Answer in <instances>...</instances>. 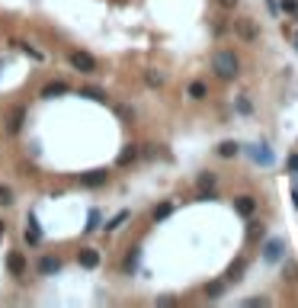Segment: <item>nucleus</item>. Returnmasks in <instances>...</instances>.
Wrapping results in <instances>:
<instances>
[{
	"label": "nucleus",
	"mask_w": 298,
	"mask_h": 308,
	"mask_svg": "<svg viewBox=\"0 0 298 308\" xmlns=\"http://www.w3.org/2000/svg\"><path fill=\"white\" fill-rule=\"evenodd\" d=\"M212 71H215V77H221V80H237L241 61H237V55L231 49H218L212 55Z\"/></svg>",
	"instance_id": "1"
},
{
	"label": "nucleus",
	"mask_w": 298,
	"mask_h": 308,
	"mask_svg": "<svg viewBox=\"0 0 298 308\" xmlns=\"http://www.w3.org/2000/svg\"><path fill=\"white\" fill-rule=\"evenodd\" d=\"M71 68L80 71V74H93L97 71V58L90 52H71Z\"/></svg>",
	"instance_id": "2"
},
{
	"label": "nucleus",
	"mask_w": 298,
	"mask_h": 308,
	"mask_svg": "<svg viewBox=\"0 0 298 308\" xmlns=\"http://www.w3.org/2000/svg\"><path fill=\"white\" fill-rule=\"evenodd\" d=\"M282 257H285V241L282 238H269L263 244V260H266V263H279Z\"/></svg>",
	"instance_id": "3"
},
{
	"label": "nucleus",
	"mask_w": 298,
	"mask_h": 308,
	"mask_svg": "<svg viewBox=\"0 0 298 308\" xmlns=\"http://www.w3.org/2000/svg\"><path fill=\"white\" fill-rule=\"evenodd\" d=\"M247 158L254 164H260V167H269L272 164V151L266 145H247Z\"/></svg>",
	"instance_id": "4"
},
{
	"label": "nucleus",
	"mask_w": 298,
	"mask_h": 308,
	"mask_svg": "<svg viewBox=\"0 0 298 308\" xmlns=\"http://www.w3.org/2000/svg\"><path fill=\"white\" fill-rule=\"evenodd\" d=\"M22 122H26V106H13L7 116V132L10 135H19L22 132Z\"/></svg>",
	"instance_id": "5"
},
{
	"label": "nucleus",
	"mask_w": 298,
	"mask_h": 308,
	"mask_svg": "<svg viewBox=\"0 0 298 308\" xmlns=\"http://www.w3.org/2000/svg\"><path fill=\"white\" fill-rule=\"evenodd\" d=\"M106 180H109V170H106V167H97V170L80 173V186H103Z\"/></svg>",
	"instance_id": "6"
},
{
	"label": "nucleus",
	"mask_w": 298,
	"mask_h": 308,
	"mask_svg": "<svg viewBox=\"0 0 298 308\" xmlns=\"http://www.w3.org/2000/svg\"><path fill=\"white\" fill-rule=\"evenodd\" d=\"M234 32L241 35L244 42H254L257 35H260V29H257V23H254V19H237V23H234Z\"/></svg>",
	"instance_id": "7"
},
{
	"label": "nucleus",
	"mask_w": 298,
	"mask_h": 308,
	"mask_svg": "<svg viewBox=\"0 0 298 308\" xmlns=\"http://www.w3.org/2000/svg\"><path fill=\"white\" fill-rule=\"evenodd\" d=\"M7 270H10V276H22L26 273V257H22L19 251H13V254H7Z\"/></svg>",
	"instance_id": "8"
},
{
	"label": "nucleus",
	"mask_w": 298,
	"mask_h": 308,
	"mask_svg": "<svg viewBox=\"0 0 298 308\" xmlns=\"http://www.w3.org/2000/svg\"><path fill=\"white\" fill-rule=\"evenodd\" d=\"M234 209H237V215L254 218V212H257V199H254V196H237V199H234Z\"/></svg>",
	"instance_id": "9"
},
{
	"label": "nucleus",
	"mask_w": 298,
	"mask_h": 308,
	"mask_svg": "<svg viewBox=\"0 0 298 308\" xmlns=\"http://www.w3.org/2000/svg\"><path fill=\"white\" fill-rule=\"evenodd\" d=\"M35 270H39L42 276H52V273H58V270H61V257H55V254L42 257L39 263H35Z\"/></svg>",
	"instance_id": "10"
},
{
	"label": "nucleus",
	"mask_w": 298,
	"mask_h": 308,
	"mask_svg": "<svg viewBox=\"0 0 298 308\" xmlns=\"http://www.w3.org/2000/svg\"><path fill=\"white\" fill-rule=\"evenodd\" d=\"M77 263L83 270H97L100 267V251H93V247H83V251L77 254Z\"/></svg>",
	"instance_id": "11"
},
{
	"label": "nucleus",
	"mask_w": 298,
	"mask_h": 308,
	"mask_svg": "<svg viewBox=\"0 0 298 308\" xmlns=\"http://www.w3.org/2000/svg\"><path fill=\"white\" fill-rule=\"evenodd\" d=\"M22 238H26L29 247H35V244L42 241V231H39V222H35V215L26 218V231H22Z\"/></svg>",
	"instance_id": "12"
},
{
	"label": "nucleus",
	"mask_w": 298,
	"mask_h": 308,
	"mask_svg": "<svg viewBox=\"0 0 298 308\" xmlns=\"http://www.w3.org/2000/svg\"><path fill=\"white\" fill-rule=\"evenodd\" d=\"M71 87L64 84V80H55V84H45L42 87V100H52V97H64Z\"/></svg>",
	"instance_id": "13"
},
{
	"label": "nucleus",
	"mask_w": 298,
	"mask_h": 308,
	"mask_svg": "<svg viewBox=\"0 0 298 308\" xmlns=\"http://www.w3.org/2000/svg\"><path fill=\"white\" fill-rule=\"evenodd\" d=\"M196 186L202 189V196H212V189H215V173H212V170L199 173V177H196Z\"/></svg>",
	"instance_id": "14"
},
{
	"label": "nucleus",
	"mask_w": 298,
	"mask_h": 308,
	"mask_svg": "<svg viewBox=\"0 0 298 308\" xmlns=\"http://www.w3.org/2000/svg\"><path fill=\"white\" fill-rule=\"evenodd\" d=\"M135 161H138V145H125V148H122V154L116 158L119 167H128V164H135Z\"/></svg>",
	"instance_id": "15"
},
{
	"label": "nucleus",
	"mask_w": 298,
	"mask_h": 308,
	"mask_svg": "<svg viewBox=\"0 0 298 308\" xmlns=\"http://www.w3.org/2000/svg\"><path fill=\"white\" fill-rule=\"evenodd\" d=\"M237 151H241V145H237V141H221V145H218V158L231 161V158H237Z\"/></svg>",
	"instance_id": "16"
},
{
	"label": "nucleus",
	"mask_w": 298,
	"mask_h": 308,
	"mask_svg": "<svg viewBox=\"0 0 298 308\" xmlns=\"http://www.w3.org/2000/svg\"><path fill=\"white\" fill-rule=\"evenodd\" d=\"M244 267H247L244 260H234V263L228 267V273H224V282H237V279L244 276Z\"/></svg>",
	"instance_id": "17"
},
{
	"label": "nucleus",
	"mask_w": 298,
	"mask_h": 308,
	"mask_svg": "<svg viewBox=\"0 0 298 308\" xmlns=\"http://www.w3.org/2000/svg\"><path fill=\"white\" fill-rule=\"evenodd\" d=\"M263 231H266V228H263L260 222H250V225H247V241H250V244L260 241V238H263Z\"/></svg>",
	"instance_id": "18"
},
{
	"label": "nucleus",
	"mask_w": 298,
	"mask_h": 308,
	"mask_svg": "<svg viewBox=\"0 0 298 308\" xmlns=\"http://www.w3.org/2000/svg\"><path fill=\"white\" fill-rule=\"evenodd\" d=\"M170 212H173V203H161L157 209L151 212V218H154V222H164L167 215H170Z\"/></svg>",
	"instance_id": "19"
},
{
	"label": "nucleus",
	"mask_w": 298,
	"mask_h": 308,
	"mask_svg": "<svg viewBox=\"0 0 298 308\" xmlns=\"http://www.w3.org/2000/svg\"><path fill=\"white\" fill-rule=\"evenodd\" d=\"M205 84H202V80H193V84H189V97H193V100H205Z\"/></svg>",
	"instance_id": "20"
},
{
	"label": "nucleus",
	"mask_w": 298,
	"mask_h": 308,
	"mask_svg": "<svg viewBox=\"0 0 298 308\" xmlns=\"http://www.w3.org/2000/svg\"><path fill=\"white\" fill-rule=\"evenodd\" d=\"M279 10L289 16H298V0H279Z\"/></svg>",
	"instance_id": "21"
},
{
	"label": "nucleus",
	"mask_w": 298,
	"mask_h": 308,
	"mask_svg": "<svg viewBox=\"0 0 298 308\" xmlns=\"http://www.w3.org/2000/svg\"><path fill=\"white\" fill-rule=\"evenodd\" d=\"M237 113H241V116H250V113H254V103H250V100L244 97V93L237 97Z\"/></svg>",
	"instance_id": "22"
},
{
	"label": "nucleus",
	"mask_w": 298,
	"mask_h": 308,
	"mask_svg": "<svg viewBox=\"0 0 298 308\" xmlns=\"http://www.w3.org/2000/svg\"><path fill=\"white\" fill-rule=\"evenodd\" d=\"M221 292H224V279H215V282H212V286L205 289V295H209V299H218Z\"/></svg>",
	"instance_id": "23"
},
{
	"label": "nucleus",
	"mask_w": 298,
	"mask_h": 308,
	"mask_svg": "<svg viewBox=\"0 0 298 308\" xmlns=\"http://www.w3.org/2000/svg\"><path fill=\"white\" fill-rule=\"evenodd\" d=\"M0 206H13V189H10V186H0Z\"/></svg>",
	"instance_id": "24"
},
{
	"label": "nucleus",
	"mask_w": 298,
	"mask_h": 308,
	"mask_svg": "<svg viewBox=\"0 0 298 308\" xmlns=\"http://www.w3.org/2000/svg\"><path fill=\"white\" fill-rule=\"evenodd\" d=\"M80 97H90V100H106V93H103V90H97V87H83V90H80Z\"/></svg>",
	"instance_id": "25"
},
{
	"label": "nucleus",
	"mask_w": 298,
	"mask_h": 308,
	"mask_svg": "<svg viewBox=\"0 0 298 308\" xmlns=\"http://www.w3.org/2000/svg\"><path fill=\"white\" fill-rule=\"evenodd\" d=\"M125 218H128V212H119L116 218H109V222H106V231H116V228H119V225H122Z\"/></svg>",
	"instance_id": "26"
},
{
	"label": "nucleus",
	"mask_w": 298,
	"mask_h": 308,
	"mask_svg": "<svg viewBox=\"0 0 298 308\" xmlns=\"http://www.w3.org/2000/svg\"><path fill=\"white\" fill-rule=\"evenodd\" d=\"M145 80H148V87H164V77L157 74V71H148Z\"/></svg>",
	"instance_id": "27"
},
{
	"label": "nucleus",
	"mask_w": 298,
	"mask_h": 308,
	"mask_svg": "<svg viewBox=\"0 0 298 308\" xmlns=\"http://www.w3.org/2000/svg\"><path fill=\"white\" fill-rule=\"evenodd\" d=\"M97 225H100V212L93 209V212H90V218H87V234H93V228H97Z\"/></svg>",
	"instance_id": "28"
},
{
	"label": "nucleus",
	"mask_w": 298,
	"mask_h": 308,
	"mask_svg": "<svg viewBox=\"0 0 298 308\" xmlns=\"http://www.w3.org/2000/svg\"><path fill=\"white\" fill-rule=\"evenodd\" d=\"M285 167H289L292 173H298V154H292V158H289V164H285Z\"/></svg>",
	"instance_id": "29"
},
{
	"label": "nucleus",
	"mask_w": 298,
	"mask_h": 308,
	"mask_svg": "<svg viewBox=\"0 0 298 308\" xmlns=\"http://www.w3.org/2000/svg\"><path fill=\"white\" fill-rule=\"evenodd\" d=\"M218 4H221V7H228V10H231V7H237V4H241V0H218Z\"/></svg>",
	"instance_id": "30"
},
{
	"label": "nucleus",
	"mask_w": 298,
	"mask_h": 308,
	"mask_svg": "<svg viewBox=\"0 0 298 308\" xmlns=\"http://www.w3.org/2000/svg\"><path fill=\"white\" fill-rule=\"evenodd\" d=\"M292 203H295V209H298V189H295V193H292Z\"/></svg>",
	"instance_id": "31"
},
{
	"label": "nucleus",
	"mask_w": 298,
	"mask_h": 308,
	"mask_svg": "<svg viewBox=\"0 0 298 308\" xmlns=\"http://www.w3.org/2000/svg\"><path fill=\"white\" fill-rule=\"evenodd\" d=\"M295 49H298V32H295Z\"/></svg>",
	"instance_id": "32"
},
{
	"label": "nucleus",
	"mask_w": 298,
	"mask_h": 308,
	"mask_svg": "<svg viewBox=\"0 0 298 308\" xmlns=\"http://www.w3.org/2000/svg\"><path fill=\"white\" fill-rule=\"evenodd\" d=\"M0 234H4V222H0Z\"/></svg>",
	"instance_id": "33"
},
{
	"label": "nucleus",
	"mask_w": 298,
	"mask_h": 308,
	"mask_svg": "<svg viewBox=\"0 0 298 308\" xmlns=\"http://www.w3.org/2000/svg\"><path fill=\"white\" fill-rule=\"evenodd\" d=\"M295 189H298V180H295Z\"/></svg>",
	"instance_id": "34"
}]
</instances>
